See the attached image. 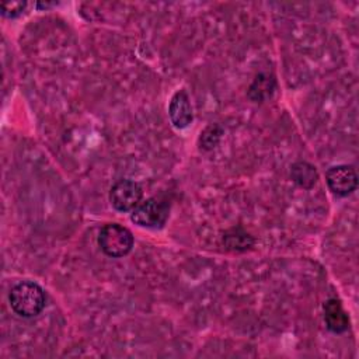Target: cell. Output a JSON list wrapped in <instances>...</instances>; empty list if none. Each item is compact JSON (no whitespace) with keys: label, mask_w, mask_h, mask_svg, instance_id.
Listing matches in <instances>:
<instances>
[{"label":"cell","mask_w":359,"mask_h":359,"mask_svg":"<svg viewBox=\"0 0 359 359\" xmlns=\"http://www.w3.org/2000/svg\"><path fill=\"white\" fill-rule=\"evenodd\" d=\"M11 310L25 318L38 316L46 303L43 289L35 282H20L14 285L8 293Z\"/></svg>","instance_id":"cell-1"},{"label":"cell","mask_w":359,"mask_h":359,"mask_svg":"<svg viewBox=\"0 0 359 359\" xmlns=\"http://www.w3.org/2000/svg\"><path fill=\"white\" fill-rule=\"evenodd\" d=\"M98 245L111 258H122L133 247V236L129 229L119 223H107L98 234Z\"/></svg>","instance_id":"cell-2"},{"label":"cell","mask_w":359,"mask_h":359,"mask_svg":"<svg viewBox=\"0 0 359 359\" xmlns=\"http://www.w3.org/2000/svg\"><path fill=\"white\" fill-rule=\"evenodd\" d=\"M170 216V202L161 196L156 195L144 202H140L130 215V220L147 229H161Z\"/></svg>","instance_id":"cell-3"},{"label":"cell","mask_w":359,"mask_h":359,"mask_svg":"<svg viewBox=\"0 0 359 359\" xmlns=\"http://www.w3.org/2000/svg\"><path fill=\"white\" fill-rule=\"evenodd\" d=\"M142 187L128 178L118 180L109 189V202L118 212L133 210L142 201Z\"/></svg>","instance_id":"cell-4"},{"label":"cell","mask_w":359,"mask_h":359,"mask_svg":"<svg viewBox=\"0 0 359 359\" xmlns=\"http://www.w3.org/2000/svg\"><path fill=\"white\" fill-rule=\"evenodd\" d=\"M325 181L332 194L338 196L351 195L358 187V175L352 165H332L325 172Z\"/></svg>","instance_id":"cell-5"},{"label":"cell","mask_w":359,"mask_h":359,"mask_svg":"<svg viewBox=\"0 0 359 359\" xmlns=\"http://www.w3.org/2000/svg\"><path fill=\"white\" fill-rule=\"evenodd\" d=\"M168 116L171 123L177 129H185L194 119L192 107L189 97L184 90H178L170 100L168 104Z\"/></svg>","instance_id":"cell-6"},{"label":"cell","mask_w":359,"mask_h":359,"mask_svg":"<svg viewBox=\"0 0 359 359\" xmlns=\"http://www.w3.org/2000/svg\"><path fill=\"white\" fill-rule=\"evenodd\" d=\"M325 325L334 334H342L349 328V317L338 299L327 300L324 306Z\"/></svg>","instance_id":"cell-7"},{"label":"cell","mask_w":359,"mask_h":359,"mask_svg":"<svg viewBox=\"0 0 359 359\" xmlns=\"http://www.w3.org/2000/svg\"><path fill=\"white\" fill-rule=\"evenodd\" d=\"M223 245L229 251L243 252L250 250L254 245V238L250 233H247L241 227H233L224 233Z\"/></svg>","instance_id":"cell-8"},{"label":"cell","mask_w":359,"mask_h":359,"mask_svg":"<svg viewBox=\"0 0 359 359\" xmlns=\"http://www.w3.org/2000/svg\"><path fill=\"white\" fill-rule=\"evenodd\" d=\"M290 177L293 182H296L299 187L304 189H310L317 182V170L313 164L307 161H297L292 165Z\"/></svg>","instance_id":"cell-9"},{"label":"cell","mask_w":359,"mask_h":359,"mask_svg":"<svg viewBox=\"0 0 359 359\" xmlns=\"http://www.w3.org/2000/svg\"><path fill=\"white\" fill-rule=\"evenodd\" d=\"M275 90V80L268 74H258L250 86L248 95L254 101H264L272 95Z\"/></svg>","instance_id":"cell-10"},{"label":"cell","mask_w":359,"mask_h":359,"mask_svg":"<svg viewBox=\"0 0 359 359\" xmlns=\"http://www.w3.org/2000/svg\"><path fill=\"white\" fill-rule=\"evenodd\" d=\"M222 136V129L217 125H210L208 126L202 133H201V143H202V149L205 150H210L213 149L219 139Z\"/></svg>","instance_id":"cell-11"},{"label":"cell","mask_w":359,"mask_h":359,"mask_svg":"<svg viewBox=\"0 0 359 359\" xmlns=\"http://www.w3.org/2000/svg\"><path fill=\"white\" fill-rule=\"evenodd\" d=\"M27 1H3L0 4V13L6 18H15L24 13Z\"/></svg>","instance_id":"cell-12"},{"label":"cell","mask_w":359,"mask_h":359,"mask_svg":"<svg viewBox=\"0 0 359 359\" xmlns=\"http://www.w3.org/2000/svg\"><path fill=\"white\" fill-rule=\"evenodd\" d=\"M56 6V3H36V8H49Z\"/></svg>","instance_id":"cell-13"}]
</instances>
